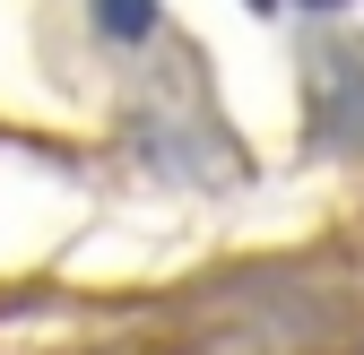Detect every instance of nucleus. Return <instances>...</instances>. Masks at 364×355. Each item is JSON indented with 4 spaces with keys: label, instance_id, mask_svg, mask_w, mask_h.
<instances>
[{
    "label": "nucleus",
    "instance_id": "obj_1",
    "mask_svg": "<svg viewBox=\"0 0 364 355\" xmlns=\"http://www.w3.org/2000/svg\"><path fill=\"white\" fill-rule=\"evenodd\" d=\"M105 26L113 35H148V0H105Z\"/></svg>",
    "mask_w": 364,
    "mask_h": 355
}]
</instances>
